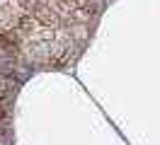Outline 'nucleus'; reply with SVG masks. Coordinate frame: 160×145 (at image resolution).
I'll list each match as a JSON object with an SVG mask.
<instances>
[{
	"label": "nucleus",
	"instance_id": "obj_1",
	"mask_svg": "<svg viewBox=\"0 0 160 145\" xmlns=\"http://www.w3.org/2000/svg\"><path fill=\"white\" fill-rule=\"evenodd\" d=\"M90 10V0H39L15 24L17 44L39 63L66 65L88 36Z\"/></svg>",
	"mask_w": 160,
	"mask_h": 145
}]
</instances>
